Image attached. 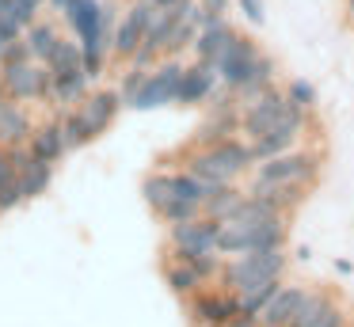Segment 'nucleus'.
Wrapping results in <instances>:
<instances>
[{"instance_id": "25", "label": "nucleus", "mask_w": 354, "mask_h": 327, "mask_svg": "<svg viewBox=\"0 0 354 327\" xmlns=\"http://www.w3.org/2000/svg\"><path fill=\"white\" fill-rule=\"evenodd\" d=\"M171 175V194L176 198H187V202H206L209 194H214V187L217 183H209V179H202V175H194V171H168Z\"/></svg>"}, {"instance_id": "40", "label": "nucleus", "mask_w": 354, "mask_h": 327, "mask_svg": "<svg viewBox=\"0 0 354 327\" xmlns=\"http://www.w3.org/2000/svg\"><path fill=\"white\" fill-rule=\"evenodd\" d=\"M236 4H240V12H244L252 23H263V0H236Z\"/></svg>"}, {"instance_id": "17", "label": "nucleus", "mask_w": 354, "mask_h": 327, "mask_svg": "<svg viewBox=\"0 0 354 327\" xmlns=\"http://www.w3.org/2000/svg\"><path fill=\"white\" fill-rule=\"evenodd\" d=\"M164 281H168V289H171L176 297H183V301H187V297H194L202 286H206V281H202V274L194 270L191 263H183L176 251L164 259Z\"/></svg>"}, {"instance_id": "22", "label": "nucleus", "mask_w": 354, "mask_h": 327, "mask_svg": "<svg viewBox=\"0 0 354 327\" xmlns=\"http://www.w3.org/2000/svg\"><path fill=\"white\" fill-rule=\"evenodd\" d=\"M24 38H27V46H31V57L42 61V65H46L50 53L57 50V42H62L57 27H54V23H46V19H35L31 27H24Z\"/></svg>"}, {"instance_id": "34", "label": "nucleus", "mask_w": 354, "mask_h": 327, "mask_svg": "<svg viewBox=\"0 0 354 327\" xmlns=\"http://www.w3.org/2000/svg\"><path fill=\"white\" fill-rule=\"evenodd\" d=\"M46 4V0H12V8L8 12L16 15V23L19 27H31L35 19H39V8Z\"/></svg>"}, {"instance_id": "47", "label": "nucleus", "mask_w": 354, "mask_h": 327, "mask_svg": "<svg viewBox=\"0 0 354 327\" xmlns=\"http://www.w3.org/2000/svg\"><path fill=\"white\" fill-rule=\"evenodd\" d=\"M259 327H274V324H259Z\"/></svg>"}, {"instance_id": "12", "label": "nucleus", "mask_w": 354, "mask_h": 327, "mask_svg": "<svg viewBox=\"0 0 354 327\" xmlns=\"http://www.w3.org/2000/svg\"><path fill=\"white\" fill-rule=\"evenodd\" d=\"M77 42H103L111 46V35L103 30V0H77V4L65 12Z\"/></svg>"}, {"instance_id": "11", "label": "nucleus", "mask_w": 354, "mask_h": 327, "mask_svg": "<svg viewBox=\"0 0 354 327\" xmlns=\"http://www.w3.org/2000/svg\"><path fill=\"white\" fill-rule=\"evenodd\" d=\"M217 84H221V76H217L214 61H194V65H183L176 103H179V106H198V103H206V99L217 91Z\"/></svg>"}, {"instance_id": "16", "label": "nucleus", "mask_w": 354, "mask_h": 327, "mask_svg": "<svg viewBox=\"0 0 354 327\" xmlns=\"http://www.w3.org/2000/svg\"><path fill=\"white\" fill-rule=\"evenodd\" d=\"M54 122L62 126V137H65V149H69V152H77V149H84V144L95 141L92 126H88L84 106H57Z\"/></svg>"}, {"instance_id": "8", "label": "nucleus", "mask_w": 354, "mask_h": 327, "mask_svg": "<svg viewBox=\"0 0 354 327\" xmlns=\"http://www.w3.org/2000/svg\"><path fill=\"white\" fill-rule=\"evenodd\" d=\"M0 84L16 103H31V99H46L50 103V68L42 61H16V65L0 68Z\"/></svg>"}, {"instance_id": "18", "label": "nucleus", "mask_w": 354, "mask_h": 327, "mask_svg": "<svg viewBox=\"0 0 354 327\" xmlns=\"http://www.w3.org/2000/svg\"><path fill=\"white\" fill-rule=\"evenodd\" d=\"M31 152L39 160H46V164H62L65 160V137H62V126L57 122H42V126H35L31 129Z\"/></svg>"}, {"instance_id": "39", "label": "nucleus", "mask_w": 354, "mask_h": 327, "mask_svg": "<svg viewBox=\"0 0 354 327\" xmlns=\"http://www.w3.org/2000/svg\"><path fill=\"white\" fill-rule=\"evenodd\" d=\"M12 179H19V171L12 167V160H8V149L0 144V187H4V183H12Z\"/></svg>"}, {"instance_id": "38", "label": "nucleus", "mask_w": 354, "mask_h": 327, "mask_svg": "<svg viewBox=\"0 0 354 327\" xmlns=\"http://www.w3.org/2000/svg\"><path fill=\"white\" fill-rule=\"evenodd\" d=\"M316 327H346V308L335 301V304H331V308L320 316V324H316Z\"/></svg>"}, {"instance_id": "42", "label": "nucleus", "mask_w": 354, "mask_h": 327, "mask_svg": "<svg viewBox=\"0 0 354 327\" xmlns=\"http://www.w3.org/2000/svg\"><path fill=\"white\" fill-rule=\"evenodd\" d=\"M46 4H50V8H57V12H69V8L77 4V0H46Z\"/></svg>"}, {"instance_id": "6", "label": "nucleus", "mask_w": 354, "mask_h": 327, "mask_svg": "<svg viewBox=\"0 0 354 327\" xmlns=\"http://www.w3.org/2000/svg\"><path fill=\"white\" fill-rule=\"evenodd\" d=\"M255 61H259V50H255L252 38H248V35H232L229 46L221 50V57L214 61V68H217V76H221L225 88H232L240 95V91L252 84Z\"/></svg>"}, {"instance_id": "14", "label": "nucleus", "mask_w": 354, "mask_h": 327, "mask_svg": "<svg viewBox=\"0 0 354 327\" xmlns=\"http://www.w3.org/2000/svg\"><path fill=\"white\" fill-rule=\"evenodd\" d=\"M80 106H84V114H88V126H92V133L100 137V133H107V129L115 126V118H118V111L126 106V99H122V91L100 88V91H92V95H88Z\"/></svg>"}, {"instance_id": "31", "label": "nucleus", "mask_w": 354, "mask_h": 327, "mask_svg": "<svg viewBox=\"0 0 354 327\" xmlns=\"http://www.w3.org/2000/svg\"><path fill=\"white\" fill-rule=\"evenodd\" d=\"M194 38H198V27H194L191 19H179L176 30H171V38H168V46H164V53H168V57H176L179 50L194 46Z\"/></svg>"}, {"instance_id": "20", "label": "nucleus", "mask_w": 354, "mask_h": 327, "mask_svg": "<svg viewBox=\"0 0 354 327\" xmlns=\"http://www.w3.org/2000/svg\"><path fill=\"white\" fill-rule=\"evenodd\" d=\"M236 35V30L229 27L225 19H217V23H209V27H198V38H194V57L198 61H217L221 57V50L229 46V38Z\"/></svg>"}, {"instance_id": "35", "label": "nucleus", "mask_w": 354, "mask_h": 327, "mask_svg": "<svg viewBox=\"0 0 354 327\" xmlns=\"http://www.w3.org/2000/svg\"><path fill=\"white\" fill-rule=\"evenodd\" d=\"M286 95L293 99V103H301V106H308V111H316V88L308 80H290V88H286Z\"/></svg>"}, {"instance_id": "23", "label": "nucleus", "mask_w": 354, "mask_h": 327, "mask_svg": "<svg viewBox=\"0 0 354 327\" xmlns=\"http://www.w3.org/2000/svg\"><path fill=\"white\" fill-rule=\"evenodd\" d=\"M217 251L221 255H244V251H252V225L248 221H221V232H217Z\"/></svg>"}, {"instance_id": "19", "label": "nucleus", "mask_w": 354, "mask_h": 327, "mask_svg": "<svg viewBox=\"0 0 354 327\" xmlns=\"http://www.w3.org/2000/svg\"><path fill=\"white\" fill-rule=\"evenodd\" d=\"M31 114H27L24 103L8 99L0 106V144H16V141H31Z\"/></svg>"}, {"instance_id": "49", "label": "nucleus", "mask_w": 354, "mask_h": 327, "mask_svg": "<svg viewBox=\"0 0 354 327\" xmlns=\"http://www.w3.org/2000/svg\"><path fill=\"white\" fill-rule=\"evenodd\" d=\"M346 327H351V324H346Z\"/></svg>"}, {"instance_id": "2", "label": "nucleus", "mask_w": 354, "mask_h": 327, "mask_svg": "<svg viewBox=\"0 0 354 327\" xmlns=\"http://www.w3.org/2000/svg\"><path fill=\"white\" fill-rule=\"evenodd\" d=\"M286 263H290L286 247H255V251H244V255H232L229 263L221 266L217 278H221L225 289L240 293V289L255 286V281H263V278H282Z\"/></svg>"}, {"instance_id": "26", "label": "nucleus", "mask_w": 354, "mask_h": 327, "mask_svg": "<svg viewBox=\"0 0 354 327\" xmlns=\"http://www.w3.org/2000/svg\"><path fill=\"white\" fill-rule=\"evenodd\" d=\"M19 183H24L27 202H31V198H42V194L50 190V183H54V164H46V160L35 156V164L19 171Z\"/></svg>"}, {"instance_id": "36", "label": "nucleus", "mask_w": 354, "mask_h": 327, "mask_svg": "<svg viewBox=\"0 0 354 327\" xmlns=\"http://www.w3.org/2000/svg\"><path fill=\"white\" fill-rule=\"evenodd\" d=\"M145 76H149V68H138V65H130V73H126L122 88H118V91H122V99H126V103H130V99H133V91H138L141 84H145Z\"/></svg>"}, {"instance_id": "13", "label": "nucleus", "mask_w": 354, "mask_h": 327, "mask_svg": "<svg viewBox=\"0 0 354 327\" xmlns=\"http://www.w3.org/2000/svg\"><path fill=\"white\" fill-rule=\"evenodd\" d=\"M305 297H308V289L305 286H297V281H290V286H278V293L270 297V304L259 312V324H274V327H290L293 324V316L301 312V304H305Z\"/></svg>"}, {"instance_id": "9", "label": "nucleus", "mask_w": 354, "mask_h": 327, "mask_svg": "<svg viewBox=\"0 0 354 327\" xmlns=\"http://www.w3.org/2000/svg\"><path fill=\"white\" fill-rule=\"evenodd\" d=\"M153 15H156L153 0H138V4L126 8V15L118 19V27H115V38H111V53H115V57H122V61H130L133 53H138V46L145 42Z\"/></svg>"}, {"instance_id": "1", "label": "nucleus", "mask_w": 354, "mask_h": 327, "mask_svg": "<svg viewBox=\"0 0 354 327\" xmlns=\"http://www.w3.org/2000/svg\"><path fill=\"white\" fill-rule=\"evenodd\" d=\"M255 167V156H252V144L240 141V137H225V141L209 144V149H194L187 156V171L202 175L209 183H236L240 175Z\"/></svg>"}, {"instance_id": "46", "label": "nucleus", "mask_w": 354, "mask_h": 327, "mask_svg": "<svg viewBox=\"0 0 354 327\" xmlns=\"http://www.w3.org/2000/svg\"><path fill=\"white\" fill-rule=\"evenodd\" d=\"M8 8H12V0H0V12H8Z\"/></svg>"}, {"instance_id": "27", "label": "nucleus", "mask_w": 354, "mask_h": 327, "mask_svg": "<svg viewBox=\"0 0 354 327\" xmlns=\"http://www.w3.org/2000/svg\"><path fill=\"white\" fill-rule=\"evenodd\" d=\"M335 304V297L331 293H324V289H308V297H305V304H301V312L293 316V324L290 327H316L320 324V316Z\"/></svg>"}, {"instance_id": "41", "label": "nucleus", "mask_w": 354, "mask_h": 327, "mask_svg": "<svg viewBox=\"0 0 354 327\" xmlns=\"http://www.w3.org/2000/svg\"><path fill=\"white\" fill-rule=\"evenodd\" d=\"M225 327H259V319H252V316H240V319H232V324H225Z\"/></svg>"}, {"instance_id": "44", "label": "nucleus", "mask_w": 354, "mask_h": 327, "mask_svg": "<svg viewBox=\"0 0 354 327\" xmlns=\"http://www.w3.org/2000/svg\"><path fill=\"white\" fill-rule=\"evenodd\" d=\"M346 19L354 23V0H346Z\"/></svg>"}, {"instance_id": "4", "label": "nucleus", "mask_w": 354, "mask_h": 327, "mask_svg": "<svg viewBox=\"0 0 354 327\" xmlns=\"http://www.w3.org/2000/svg\"><path fill=\"white\" fill-rule=\"evenodd\" d=\"M282 103H286V88H278V84H267V88H259L255 95L240 99V133H244L248 141L263 137L278 118H282Z\"/></svg>"}, {"instance_id": "21", "label": "nucleus", "mask_w": 354, "mask_h": 327, "mask_svg": "<svg viewBox=\"0 0 354 327\" xmlns=\"http://www.w3.org/2000/svg\"><path fill=\"white\" fill-rule=\"evenodd\" d=\"M240 202H244V190H240L236 183H221V187H214V194L202 202V213H206V217H217V221H229L232 213L240 209Z\"/></svg>"}, {"instance_id": "29", "label": "nucleus", "mask_w": 354, "mask_h": 327, "mask_svg": "<svg viewBox=\"0 0 354 327\" xmlns=\"http://www.w3.org/2000/svg\"><path fill=\"white\" fill-rule=\"evenodd\" d=\"M198 213H202L198 202H187V198H168V202L156 209V217H160L164 225H179V221H191V217H198Z\"/></svg>"}, {"instance_id": "33", "label": "nucleus", "mask_w": 354, "mask_h": 327, "mask_svg": "<svg viewBox=\"0 0 354 327\" xmlns=\"http://www.w3.org/2000/svg\"><path fill=\"white\" fill-rule=\"evenodd\" d=\"M24 202H27V194H24V183H19V179H12V183H4V187H0V213L19 209Z\"/></svg>"}, {"instance_id": "3", "label": "nucleus", "mask_w": 354, "mask_h": 327, "mask_svg": "<svg viewBox=\"0 0 354 327\" xmlns=\"http://www.w3.org/2000/svg\"><path fill=\"white\" fill-rule=\"evenodd\" d=\"M320 175V156L313 149H286L255 164V183H301L313 187Z\"/></svg>"}, {"instance_id": "7", "label": "nucleus", "mask_w": 354, "mask_h": 327, "mask_svg": "<svg viewBox=\"0 0 354 327\" xmlns=\"http://www.w3.org/2000/svg\"><path fill=\"white\" fill-rule=\"evenodd\" d=\"M179 76H183V65H179L176 57L160 61V65H156L153 73L145 76V84H141L138 91H133V99H130L126 106H133V111H156V106L176 103Z\"/></svg>"}, {"instance_id": "15", "label": "nucleus", "mask_w": 354, "mask_h": 327, "mask_svg": "<svg viewBox=\"0 0 354 327\" xmlns=\"http://www.w3.org/2000/svg\"><path fill=\"white\" fill-rule=\"evenodd\" d=\"M88 73L84 68H57V73H50V103L57 106H73L80 103V99L88 95Z\"/></svg>"}, {"instance_id": "37", "label": "nucleus", "mask_w": 354, "mask_h": 327, "mask_svg": "<svg viewBox=\"0 0 354 327\" xmlns=\"http://www.w3.org/2000/svg\"><path fill=\"white\" fill-rule=\"evenodd\" d=\"M24 35V27L16 23V15L12 12H0V42H12V38Z\"/></svg>"}, {"instance_id": "43", "label": "nucleus", "mask_w": 354, "mask_h": 327, "mask_svg": "<svg viewBox=\"0 0 354 327\" xmlns=\"http://www.w3.org/2000/svg\"><path fill=\"white\" fill-rule=\"evenodd\" d=\"M156 8H171V4H179V0H153Z\"/></svg>"}, {"instance_id": "32", "label": "nucleus", "mask_w": 354, "mask_h": 327, "mask_svg": "<svg viewBox=\"0 0 354 327\" xmlns=\"http://www.w3.org/2000/svg\"><path fill=\"white\" fill-rule=\"evenodd\" d=\"M16 61H35V57H31V46H27L24 35L0 46V68H4V65H16Z\"/></svg>"}, {"instance_id": "28", "label": "nucleus", "mask_w": 354, "mask_h": 327, "mask_svg": "<svg viewBox=\"0 0 354 327\" xmlns=\"http://www.w3.org/2000/svg\"><path fill=\"white\" fill-rule=\"evenodd\" d=\"M141 194H145V202L153 205V213H156L168 198H176V194H171V175L168 171H153L145 183H141Z\"/></svg>"}, {"instance_id": "24", "label": "nucleus", "mask_w": 354, "mask_h": 327, "mask_svg": "<svg viewBox=\"0 0 354 327\" xmlns=\"http://www.w3.org/2000/svg\"><path fill=\"white\" fill-rule=\"evenodd\" d=\"M278 286H282V278H263V281H255V286H248V289H240V312L244 316H252V319H259V312L270 304V297L278 293Z\"/></svg>"}, {"instance_id": "5", "label": "nucleus", "mask_w": 354, "mask_h": 327, "mask_svg": "<svg viewBox=\"0 0 354 327\" xmlns=\"http://www.w3.org/2000/svg\"><path fill=\"white\" fill-rule=\"evenodd\" d=\"M187 316L194 327H225L232 319H240V297L232 289H206L202 286L194 297H187Z\"/></svg>"}, {"instance_id": "48", "label": "nucleus", "mask_w": 354, "mask_h": 327, "mask_svg": "<svg viewBox=\"0 0 354 327\" xmlns=\"http://www.w3.org/2000/svg\"><path fill=\"white\" fill-rule=\"evenodd\" d=\"M0 46H4V42H0Z\"/></svg>"}, {"instance_id": "30", "label": "nucleus", "mask_w": 354, "mask_h": 327, "mask_svg": "<svg viewBox=\"0 0 354 327\" xmlns=\"http://www.w3.org/2000/svg\"><path fill=\"white\" fill-rule=\"evenodd\" d=\"M107 50H111V46H103V42H80V65H84L88 80H100V76H103Z\"/></svg>"}, {"instance_id": "45", "label": "nucleus", "mask_w": 354, "mask_h": 327, "mask_svg": "<svg viewBox=\"0 0 354 327\" xmlns=\"http://www.w3.org/2000/svg\"><path fill=\"white\" fill-rule=\"evenodd\" d=\"M8 99H12V95H8V91H4V84H0V106L8 103Z\"/></svg>"}, {"instance_id": "10", "label": "nucleus", "mask_w": 354, "mask_h": 327, "mask_svg": "<svg viewBox=\"0 0 354 327\" xmlns=\"http://www.w3.org/2000/svg\"><path fill=\"white\" fill-rule=\"evenodd\" d=\"M217 232H221V221L206 217V213L179 221V225H168V240L179 251H217Z\"/></svg>"}]
</instances>
